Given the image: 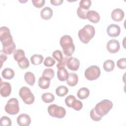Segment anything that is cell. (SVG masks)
Wrapping results in <instances>:
<instances>
[{"instance_id":"cell-24","label":"cell","mask_w":126,"mask_h":126,"mask_svg":"<svg viewBox=\"0 0 126 126\" xmlns=\"http://www.w3.org/2000/svg\"><path fill=\"white\" fill-rule=\"evenodd\" d=\"M103 69L107 72L112 71L115 67V63L113 61L111 60H108L105 61L103 65Z\"/></svg>"},{"instance_id":"cell-16","label":"cell","mask_w":126,"mask_h":126,"mask_svg":"<svg viewBox=\"0 0 126 126\" xmlns=\"http://www.w3.org/2000/svg\"><path fill=\"white\" fill-rule=\"evenodd\" d=\"M41 17L46 20L50 19L53 16V10L50 7H45L40 12Z\"/></svg>"},{"instance_id":"cell-10","label":"cell","mask_w":126,"mask_h":126,"mask_svg":"<svg viewBox=\"0 0 126 126\" xmlns=\"http://www.w3.org/2000/svg\"><path fill=\"white\" fill-rule=\"evenodd\" d=\"M11 92V86L7 82H2L1 80L0 87V93L2 96L7 97Z\"/></svg>"},{"instance_id":"cell-14","label":"cell","mask_w":126,"mask_h":126,"mask_svg":"<svg viewBox=\"0 0 126 126\" xmlns=\"http://www.w3.org/2000/svg\"><path fill=\"white\" fill-rule=\"evenodd\" d=\"M124 16V11L120 8L115 9L111 13V18L116 22L121 21L123 19Z\"/></svg>"},{"instance_id":"cell-38","label":"cell","mask_w":126,"mask_h":126,"mask_svg":"<svg viewBox=\"0 0 126 126\" xmlns=\"http://www.w3.org/2000/svg\"><path fill=\"white\" fill-rule=\"evenodd\" d=\"M45 0H32L33 5L37 8H41L45 4Z\"/></svg>"},{"instance_id":"cell-6","label":"cell","mask_w":126,"mask_h":126,"mask_svg":"<svg viewBox=\"0 0 126 126\" xmlns=\"http://www.w3.org/2000/svg\"><path fill=\"white\" fill-rule=\"evenodd\" d=\"M48 112L51 116L59 119L63 118L66 114L65 109L63 107L54 104L48 106Z\"/></svg>"},{"instance_id":"cell-28","label":"cell","mask_w":126,"mask_h":126,"mask_svg":"<svg viewBox=\"0 0 126 126\" xmlns=\"http://www.w3.org/2000/svg\"><path fill=\"white\" fill-rule=\"evenodd\" d=\"M24 57H25V52L21 49H17L14 52L13 57L14 60L17 62H18Z\"/></svg>"},{"instance_id":"cell-35","label":"cell","mask_w":126,"mask_h":126,"mask_svg":"<svg viewBox=\"0 0 126 126\" xmlns=\"http://www.w3.org/2000/svg\"><path fill=\"white\" fill-rule=\"evenodd\" d=\"M44 65L47 67L53 66L56 63L55 60L51 57H47L45 58L44 61Z\"/></svg>"},{"instance_id":"cell-8","label":"cell","mask_w":126,"mask_h":126,"mask_svg":"<svg viewBox=\"0 0 126 126\" xmlns=\"http://www.w3.org/2000/svg\"><path fill=\"white\" fill-rule=\"evenodd\" d=\"M100 69L96 65H91L87 68L85 71V76L87 79L93 81L98 78L100 75Z\"/></svg>"},{"instance_id":"cell-25","label":"cell","mask_w":126,"mask_h":126,"mask_svg":"<svg viewBox=\"0 0 126 126\" xmlns=\"http://www.w3.org/2000/svg\"><path fill=\"white\" fill-rule=\"evenodd\" d=\"M41 98L42 101L46 103H49L52 102L54 99V95L50 93H45L42 94L41 96Z\"/></svg>"},{"instance_id":"cell-36","label":"cell","mask_w":126,"mask_h":126,"mask_svg":"<svg viewBox=\"0 0 126 126\" xmlns=\"http://www.w3.org/2000/svg\"><path fill=\"white\" fill-rule=\"evenodd\" d=\"M90 117L91 119L94 121H99L102 118V117L99 116L96 114L94 108H93L90 112Z\"/></svg>"},{"instance_id":"cell-9","label":"cell","mask_w":126,"mask_h":126,"mask_svg":"<svg viewBox=\"0 0 126 126\" xmlns=\"http://www.w3.org/2000/svg\"><path fill=\"white\" fill-rule=\"evenodd\" d=\"M106 48L109 52L116 53L119 51L120 48L119 42L117 40L112 39L107 42Z\"/></svg>"},{"instance_id":"cell-12","label":"cell","mask_w":126,"mask_h":126,"mask_svg":"<svg viewBox=\"0 0 126 126\" xmlns=\"http://www.w3.org/2000/svg\"><path fill=\"white\" fill-rule=\"evenodd\" d=\"M107 32L108 35L110 37H117L120 34V27L116 24H111L107 28Z\"/></svg>"},{"instance_id":"cell-13","label":"cell","mask_w":126,"mask_h":126,"mask_svg":"<svg viewBox=\"0 0 126 126\" xmlns=\"http://www.w3.org/2000/svg\"><path fill=\"white\" fill-rule=\"evenodd\" d=\"M17 122L20 126H29L31 124V119L28 114H21L18 116Z\"/></svg>"},{"instance_id":"cell-42","label":"cell","mask_w":126,"mask_h":126,"mask_svg":"<svg viewBox=\"0 0 126 126\" xmlns=\"http://www.w3.org/2000/svg\"><path fill=\"white\" fill-rule=\"evenodd\" d=\"M63 0H51L50 2L51 4L53 5L58 6L61 5L63 2Z\"/></svg>"},{"instance_id":"cell-39","label":"cell","mask_w":126,"mask_h":126,"mask_svg":"<svg viewBox=\"0 0 126 126\" xmlns=\"http://www.w3.org/2000/svg\"><path fill=\"white\" fill-rule=\"evenodd\" d=\"M75 98L76 97L73 95H69L67 96L65 99V103L66 105L68 107H71V104Z\"/></svg>"},{"instance_id":"cell-26","label":"cell","mask_w":126,"mask_h":126,"mask_svg":"<svg viewBox=\"0 0 126 126\" xmlns=\"http://www.w3.org/2000/svg\"><path fill=\"white\" fill-rule=\"evenodd\" d=\"M68 92V88L65 86H60L56 89V93L58 96H63Z\"/></svg>"},{"instance_id":"cell-31","label":"cell","mask_w":126,"mask_h":126,"mask_svg":"<svg viewBox=\"0 0 126 126\" xmlns=\"http://www.w3.org/2000/svg\"><path fill=\"white\" fill-rule=\"evenodd\" d=\"M92 4L90 0H81L79 2V7L85 10H89Z\"/></svg>"},{"instance_id":"cell-5","label":"cell","mask_w":126,"mask_h":126,"mask_svg":"<svg viewBox=\"0 0 126 126\" xmlns=\"http://www.w3.org/2000/svg\"><path fill=\"white\" fill-rule=\"evenodd\" d=\"M19 94L24 102L27 104H32L34 101V96L28 87H22L19 90Z\"/></svg>"},{"instance_id":"cell-23","label":"cell","mask_w":126,"mask_h":126,"mask_svg":"<svg viewBox=\"0 0 126 126\" xmlns=\"http://www.w3.org/2000/svg\"><path fill=\"white\" fill-rule=\"evenodd\" d=\"M43 57L41 55L34 54L31 57V62L33 65H38L41 64L43 61Z\"/></svg>"},{"instance_id":"cell-18","label":"cell","mask_w":126,"mask_h":126,"mask_svg":"<svg viewBox=\"0 0 126 126\" xmlns=\"http://www.w3.org/2000/svg\"><path fill=\"white\" fill-rule=\"evenodd\" d=\"M78 81V77L76 73L70 72L69 73V76L66 80L67 84L71 87L75 86Z\"/></svg>"},{"instance_id":"cell-4","label":"cell","mask_w":126,"mask_h":126,"mask_svg":"<svg viewBox=\"0 0 126 126\" xmlns=\"http://www.w3.org/2000/svg\"><path fill=\"white\" fill-rule=\"evenodd\" d=\"M113 107V103L108 99H103L97 103L94 110L97 115L103 117L106 115Z\"/></svg>"},{"instance_id":"cell-1","label":"cell","mask_w":126,"mask_h":126,"mask_svg":"<svg viewBox=\"0 0 126 126\" xmlns=\"http://www.w3.org/2000/svg\"><path fill=\"white\" fill-rule=\"evenodd\" d=\"M0 39L2 45V51L6 54L10 55L16 49V45L13 40V37L9 29L5 27L0 29Z\"/></svg>"},{"instance_id":"cell-17","label":"cell","mask_w":126,"mask_h":126,"mask_svg":"<svg viewBox=\"0 0 126 126\" xmlns=\"http://www.w3.org/2000/svg\"><path fill=\"white\" fill-rule=\"evenodd\" d=\"M69 73L65 67L59 68L57 71V76L58 79L61 81L66 80L68 77Z\"/></svg>"},{"instance_id":"cell-34","label":"cell","mask_w":126,"mask_h":126,"mask_svg":"<svg viewBox=\"0 0 126 126\" xmlns=\"http://www.w3.org/2000/svg\"><path fill=\"white\" fill-rule=\"evenodd\" d=\"M0 125L1 126H10L11 125V121L9 117L5 116H2L0 118Z\"/></svg>"},{"instance_id":"cell-29","label":"cell","mask_w":126,"mask_h":126,"mask_svg":"<svg viewBox=\"0 0 126 126\" xmlns=\"http://www.w3.org/2000/svg\"><path fill=\"white\" fill-rule=\"evenodd\" d=\"M54 74L55 73H54V70L52 68H48L44 70L42 73V76L44 78H46L51 80L53 79V78L54 77Z\"/></svg>"},{"instance_id":"cell-22","label":"cell","mask_w":126,"mask_h":126,"mask_svg":"<svg viewBox=\"0 0 126 126\" xmlns=\"http://www.w3.org/2000/svg\"><path fill=\"white\" fill-rule=\"evenodd\" d=\"M90 94L89 90L86 87H83L80 88L77 94V96L81 99H85L87 98Z\"/></svg>"},{"instance_id":"cell-20","label":"cell","mask_w":126,"mask_h":126,"mask_svg":"<svg viewBox=\"0 0 126 126\" xmlns=\"http://www.w3.org/2000/svg\"><path fill=\"white\" fill-rule=\"evenodd\" d=\"M1 75L4 79L10 80L14 77L15 73L12 69L10 68H6L2 71Z\"/></svg>"},{"instance_id":"cell-19","label":"cell","mask_w":126,"mask_h":126,"mask_svg":"<svg viewBox=\"0 0 126 126\" xmlns=\"http://www.w3.org/2000/svg\"><path fill=\"white\" fill-rule=\"evenodd\" d=\"M38 86L42 89H47L49 88L50 85V79L40 77L38 81Z\"/></svg>"},{"instance_id":"cell-27","label":"cell","mask_w":126,"mask_h":126,"mask_svg":"<svg viewBox=\"0 0 126 126\" xmlns=\"http://www.w3.org/2000/svg\"><path fill=\"white\" fill-rule=\"evenodd\" d=\"M18 64L20 68L24 69L29 67L30 62L28 59L26 57H24L18 62Z\"/></svg>"},{"instance_id":"cell-3","label":"cell","mask_w":126,"mask_h":126,"mask_svg":"<svg viewBox=\"0 0 126 126\" xmlns=\"http://www.w3.org/2000/svg\"><path fill=\"white\" fill-rule=\"evenodd\" d=\"M78 34L81 41L84 44H87L94 36L95 29L92 25H85L82 29L79 31Z\"/></svg>"},{"instance_id":"cell-40","label":"cell","mask_w":126,"mask_h":126,"mask_svg":"<svg viewBox=\"0 0 126 126\" xmlns=\"http://www.w3.org/2000/svg\"><path fill=\"white\" fill-rule=\"evenodd\" d=\"M66 57L63 58V60H62V61L60 63H58L57 64V67L58 68V69L59 68H63V67H64L65 65L66 64V62L67 60L68 59V58Z\"/></svg>"},{"instance_id":"cell-7","label":"cell","mask_w":126,"mask_h":126,"mask_svg":"<svg viewBox=\"0 0 126 126\" xmlns=\"http://www.w3.org/2000/svg\"><path fill=\"white\" fill-rule=\"evenodd\" d=\"M4 109L5 112L9 115L17 114L20 110L18 99L16 98H10L5 105Z\"/></svg>"},{"instance_id":"cell-33","label":"cell","mask_w":126,"mask_h":126,"mask_svg":"<svg viewBox=\"0 0 126 126\" xmlns=\"http://www.w3.org/2000/svg\"><path fill=\"white\" fill-rule=\"evenodd\" d=\"M52 56L58 62V63L61 62L63 59V56L62 52L58 50H55L53 52Z\"/></svg>"},{"instance_id":"cell-41","label":"cell","mask_w":126,"mask_h":126,"mask_svg":"<svg viewBox=\"0 0 126 126\" xmlns=\"http://www.w3.org/2000/svg\"><path fill=\"white\" fill-rule=\"evenodd\" d=\"M7 56L6 55L5 53H4L2 50L0 51V63H1V66H2V63L5 62L6 60H7Z\"/></svg>"},{"instance_id":"cell-30","label":"cell","mask_w":126,"mask_h":126,"mask_svg":"<svg viewBox=\"0 0 126 126\" xmlns=\"http://www.w3.org/2000/svg\"><path fill=\"white\" fill-rule=\"evenodd\" d=\"M71 107L76 111H80L83 107V104L80 100L75 98L71 103Z\"/></svg>"},{"instance_id":"cell-37","label":"cell","mask_w":126,"mask_h":126,"mask_svg":"<svg viewBox=\"0 0 126 126\" xmlns=\"http://www.w3.org/2000/svg\"><path fill=\"white\" fill-rule=\"evenodd\" d=\"M126 59L122 58L119 59L117 62V66L120 69H125L126 68Z\"/></svg>"},{"instance_id":"cell-32","label":"cell","mask_w":126,"mask_h":126,"mask_svg":"<svg viewBox=\"0 0 126 126\" xmlns=\"http://www.w3.org/2000/svg\"><path fill=\"white\" fill-rule=\"evenodd\" d=\"M89 10H85L78 7L77 10V14L79 18L82 19H86L87 18V14Z\"/></svg>"},{"instance_id":"cell-15","label":"cell","mask_w":126,"mask_h":126,"mask_svg":"<svg viewBox=\"0 0 126 126\" xmlns=\"http://www.w3.org/2000/svg\"><path fill=\"white\" fill-rule=\"evenodd\" d=\"M87 18L93 23H97L100 20L99 14L94 10H89L87 14Z\"/></svg>"},{"instance_id":"cell-21","label":"cell","mask_w":126,"mask_h":126,"mask_svg":"<svg viewBox=\"0 0 126 126\" xmlns=\"http://www.w3.org/2000/svg\"><path fill=\"white\" fill-rule=\"evenodd\" d=\"M24 79L27 83L30 86H33L35 81V77L34 74L31 72H27L24 75Z\"/></svg>"},{"instance_id":"cell-11","label":"cell","mask_w":126,"mask_h":126,"mask_svg":"<svg viewBox=\"0 0 126 126\" xmlns=\"http://www.w3.org/2000/svg\"><path fill=\"white\" fill-rule=\"evenodd\" d=\"M66 65L69 69L72 71H76L79 68L80 61L77 58L71 57L68 58Z\"/></svg>"},{"instance_id":"cell-2","label":"cell","mask_w":126,"mask_h":126,"mask_svg":"<svg viewBox=\"0 0 126 126\" xmlns=\"http://www.w3.org/2000/svg\"><path fill=\"white\" fill-rule=\"evenodd\" d=\"M63 54L66 57L71 56L75 51V46L72 37L68 35H63L60 40Z\"/></svg>"}]
</instances>
